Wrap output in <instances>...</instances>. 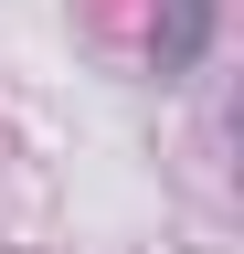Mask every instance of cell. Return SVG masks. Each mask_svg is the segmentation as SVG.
I'll return each mask as SVG.
<instances>
[{"mask_svg": "<svg viewBox=\"0 0 244 254\" xmlns=\"http://www.w3.org/2000/svg\"><path fill=\"white\" fill-rule=\"evenodd\" d=\"M212 21H223V0H149V43H138V64H149L160 85H180V74L212 53Z\"/></svg>", "mask_w": 244, "mask_h": 254, "instance_id": "6da1fadb", "label": "cell"}]
</instances>
